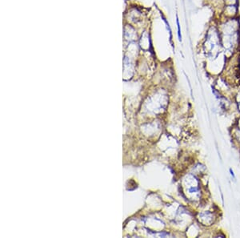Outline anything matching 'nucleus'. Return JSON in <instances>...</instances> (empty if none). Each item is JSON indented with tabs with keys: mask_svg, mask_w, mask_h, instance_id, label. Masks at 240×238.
<instances>
[{
	"mask_svg": "<svg viewBox=\"0 0 240 238\" xmlns=\"http://www.w3.org/2000/svg\"><path fill=\"white\" fill-rule=\"evenodd\" d=\"M176 22H177V27H178V38L180 42L182 41V35H181V30H180V24H179V17L178 14H176Z\"/></svg>",
	"mask_w": 240,
	"mask_h": 238,
	"instance_id": "f257e3e1",
	"label": "nucleus"
}]
</instances>
